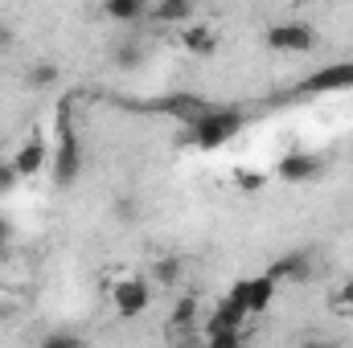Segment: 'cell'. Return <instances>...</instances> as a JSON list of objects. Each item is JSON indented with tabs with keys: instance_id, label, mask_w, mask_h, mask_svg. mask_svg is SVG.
Returning a JSON list of instances; mask_svg holds the SVG:
<instances>
[{
	"instance_id": "22",
	"label": "cell",
	"mask_w": 353,
	"mask_h": 348,
	"mask_svg": "<svg viewBox=\"0 0 353 348\" xmlns=\"http://www.w3.org/2000/svg\"><path fill=\"white\" fill-rule=\"evenodd\" d=\"M239 184H243L247 193H259V188H263V176H255V173H239Z\"/></svg>"
},
{
	"instance_id": "18",
	"label": "cell",
	"mask_w": 353,
	"mask_h": 348,
	"mask_svg": "<svg viewBox=\"0 0 353 348\" xmlns=\"http://www.w3.org/2000/svg\"><path fill=\"white\" fill-rule=\"evenodd\" d=\"M37 348H90V340L79 336V332H50Z\"/></svg>"
},
{
	"instance_id": "15",
	"label": "cell",
	"mask_w": 353,
	"mask_h": 348,
	"mask_svg": "<svg viewBox=\"0 0 353 348\" xmlns=\"http://www.w3.org/2000/svg\"><path fill=\"white\" fill-rule=\"evenodd\" d=\"M111 66H119V70L144 66V45H140V41H115V45H111Z\"/></svg>"
},
{
	"instance_id": "17",
	"label": "cell",
	"mask_w": 353,
	"mask_h": 348,
	"mask_svg": "<svg viewBox=\"0 0 353 348\" xmlns=\"http://www.w3.org/2000/svg\"><path fill=\"white\" fill-rule=\"evenodd\" d=\"M58 83V66L54 62H37V66H29V87L33 90H46Z\"/></svg>"
},
{
	"instance_id": "10",
	"label": "cell",
	"mask_w": 353,
	"mask_h": 348,
	"mask_svg": "<svg viewBox=\"0 0 353 348\" xmlns=\"http://www.w3.org/2000/svg\"><path fill=\"white\" fill-rule=\"evenodd\" d=\"M267 274H271L275 283H283V279H308V274H312V254H308V250H292V254H283V259L271 262Z\"/></svg>"
},
{
	"instance_id": "6",
	"label": "cell",
	"mask_w": 353,
	"mask_h": 348,
	"mask_svg": "<svg viewBox=\"0 0 353 348\" xmlns=\"http://www.w3.org/2000/svg\"><path fill=\"white\" fill-rule=\"evenodd\" d=\"M275 291H279V283L263 270V274H255V279H239V283L230 287V295H226V299L243 303L247 312H267V307H271V299H275Z\"/></svg>"
},
{
	"instance_id": "26",
	"label": "cell",
	"mask_w": 353,
	"mask_h": 348,
	"mask_svg": "<svg viewBox=\"0 0 353 348\" xmlns=\"http://www.w3.org/2000/svg\"><path fill=\"white\" fill-rule=\"evenodd\" d=\"M8 45H12V25L0 21V50H8Z\"/></svg>"
},
{
	"instance_id": "20",
	"label": "cell",
	"mask_w": 353,
	"mask_h": 348,
	"mask_svg": "<svg viewBox=\"0 0 353 348\" xmlns=\"http://www.w3.org/2000/svg\"><path fill=\"white\" fill-rule=\"evenodd\" d=\"M205 348H243V332H214L205 336Z\"/></svg>"
},
{
	"instance_id": "27",
	"label": "cell",
	"mask_w": 353,
	"mask_h": 348,
	"mask_svg": "<svg viewBox=\"0 0 353 348\" xmlns=\"http://www.w3.org/2000/svg\"><path fill=\"white\" fill-rule=\"evenodd\" d=\"M0 320H4V303H0Z\"/></svg>"
},
{
	"instance_id": "2",
	"label": "cell",
	"mask_w": 353,
	"mask_h": 348,
	"mask_svg": "<svg viewBox=\"0 0 353 348\" xmlns=\"http://www.w3.org/2000/svg\"><path fill=\"white\" fill-rule=\"evenodd\" d=\"M132 111H152V115H169V119H181L185 127L201 123L218 102H210L205 94H193V90H173V94H161L152 102H128Z\"/></svg>"
},
{
	"instance_id": "7",
	"label": "cell",
	"mask_w": 353,
	"mask_h": 348,
	"mask_svg": "<svg viewBox=\"0 0 353 348\" xmlns=\"http://www.w3.org/2000/svg\"><path fill=\"white\" fill-rule=\"evenodd\" d=\"M329 90H353V62H337V66H321L316 74H308L292 94H329Z\"/></svg>"
},
{
	"instance_id": "14",
	"label": "cell",
	"mask_w": 353,
	"mask_h": 348,
	"mask_svg": "<svg viewBox=\"0 0 353 348\" xmlns=\"http://www.w3.org/2000/svg\"><path fill=\"white\" fill-rule=\"evenodd\" d=\"M181 41H185V50L197 54V58H210V54L218 50V33L205 29V25H189V29L181 33Z\"/></svg>"
},
{
	"instance_id": "21",
	"label": "cell",
	"mask_w": 353,
	"mask_h": 348,
	"mask_svg": "<svg viewBox=\"0 0 353 348\" xmlns=\"http://www.w3.org/2000/svg\"><path fill=\"white\" fill-rule=\"evenodd\" d=\"M333 307H337V312H353V279H345V283L337 287V295H333Z\"/></svg>"
},
{
	"instance_id": "8",
	"label": "cell",
	"mask_w": 353,
	"mask_h": 348,
	"mask_svg": "<svg viewBox=\"0 0 353 348\" xmlns=\"http://www.w3.org/2000/svg\"><path fill=\"white\" fill-rule=\"evenodd\" d=\"M50 164V152H46V135L41 131H29L25 135V144L12 152V168L21 176H37L41 168Z\"/></svg>"
},
{
	"instance_id": "23",
	"label": "cell",
	"mask_w": 353,
	"mask_h": 348,
	"mask_svg": "<svg viewBox=\"0 0 353 348\" xmlns=\"http://www.w3.org/2000/svg\"><path fill=\"white\" fill-rule=\"evenodd\" d=\"M8 246H12V226H8V221L0 217V259L8 254Z\"/></svg>"
},
{
	"instance_id": "4",
	"label": "cell",
	"mask_w": 353,
	"mask_h": 348,
	"mask_svg": "<svg viewBox=\"0 0 353 348\" xmlns=\"http://www.w3.org/2000/svg\"><path fill=\"white\" fill-rule=\"evenodd\" d=\"M111 307H115V316L119 320H136V316H144L148 312V303H152V291H148V283L140 279V274H115L111 279Z\"/></svg>"
},
{
	"instance_id": "13",
	"label": "cell",
	"mask_w": 353,
	"mask_h": 348,
	"mask_svg": "<svg viewBox=\"0 0 353 348\" xmlns=\"http://www.w3.org/2000/svg\"><path fill=\"white\" fill-rule=\"evenodd\" d=\"M103 17L107 21H119V25H132V21H144L148 17V4L144 0H107L103 4Z\"/></svg>"
},
{
	"instance_id": "16",
	"label": "cell",
	"mask_w": 353,
	"mask_h": 348,
	"mask_svg": "<svg viewBox=\"0 0 353 348\" xmlns=\"http://www.w3.org/2000/svg\"><path fill=\"white\" fill-rule=\"evenodd\" d=\"M181 274H185V266H181V259H173V254L157 262V279H161V287H169V291H176Z\"/></svg>"
},
{
	"instance_id": "28",
	"label": "cell",
	"mask_w": 353,
	"mask_h": 348,
	"mask_svg": "<svg viewBox=\"0 0 353 348\" xmlns=\"http://www.w3.org/2000/svg\"><path fill=\"white\" fill-rule=\"evenodd\" d=\"M243 348H251V345H243Z\"/></svg>"
},
{
	"instance_id": "5",
	"label": "cell",
	"mask_w": 353,
	"mask_h": 348,
	"mask_svg": "<svg viewBox=\"0 0 353 348\" xmlns=\"http://www.w3.org/2000/svg\"><path fill=\"white\" fill-rule=\"evenodd\" d=\"M263 41H267V50H279V54H308V50L321 45L316 29L308 21H279V25L267 29Z\"/></svg>"
},
{
	"instance_id": "19",
	"label": "cell",
	"mask_w": 353,
	"mask_h": 348,
	"mask_svg": "<svg viewBox=\"0 0 353 348\" xmlns=\"http://www.w3.org/2000/svg\"><path fill=\"white\" fill-rule=\"evenodd\" d=\"M17 180H21V173L12 168V156H0V197H4V193H12V188H17Z\"/></svg>"
},
{
	"instance_id": "25",
	"label": "cell",
	"mask_w": 353,
	"mask_h": 348,
	"mask_svg": "<svg viewBox=\"0 0 353 348\" xmlns=\"http://www.w3.org/2000/svg\"><path fill=\"white\" fill-rule=\"evenodd\" d=\"M115 213H119V217H132V213H136V205H132L128 197H119V201H115Z\"/></svg>"
},
{
	"instance_id": "11",
	"label": "cell",
	"mask_w": 353,
	"mask_h": 348,
	"mask_svg": "<svg viewBox=\"0 0 353 348\" xmlns=\"http://www.w3.org/2000/svg\"><path fill=\"white\" fill-rule=\"evenodd\" d=\"M148 17L161 21V25H185V21H193V0H161V4H148Z\"/></svg>"
},
{
	"instance_id": "1",
	"label": "cell",
	"mask_w": 353,
	"mask_h": 348,
	"mask_svg": "<svg viewBox=\"0 0 353 348\" xmlns=\"http://www.w3.org/2000/svg\"><path fill=\"white\" fill-rule=\"evenodd\" d=\"M54 184L58 188H70L79 173H83V148H79V131L70 123V102L58 107V152H54Z\"/></svg>"
},
{
	"instance_id": "3",
	"label": "cell",
	"mask_w": 353,
	"mask_h": 348,
	"mask_svg": "<svg viewBox=\"0 0 353 348\" xmlns=\"http://www.w3.org/2000/svg\"><path fill=\"white\" fill-rule=\"evenodd\" d=\"M243 127H247V115H243L239 107H214V111H210L201 123H193L189 131H193V144H197V148L214 152V148L230 144Z\"/></svg>"
},
{
	"instance_id": "24",
	"label": "cell",
	"mask_w": 353,
	"mask_h": 348,
	"mask_svg": "<svg viewBox=\"0 0 353 348\" xmlns=\"http://www.w3.org/2000/svg\"><path fill=\"white\" fill-rule=\"evenodd\" d=\"M300 348H341V345H337V340H325V336H308Z\"/></svg>"
},
{
	"instance_id": "9",
	"label": "cell",
	"mask_w": 353,
	"mask_h": 348,
	"mask_svg": "<svg viewBox=\"0 0 353 348\" xmlns=\"http://www.w3.org/2000/svg\"><path fill=\"white\" fill-rule=\"evenodd\" d=\"M325 173V160L316 156V152H288L279 164H275V176L279 180H292V184H300V180H312V176Z\"/></svg>"
},
{
	"instance_id": "12",
	"label": "cell",
	"mask_w": 353,
	"mask_h": 348,
	"mask_svg": "<svg viewBox=\"0 0 353 348\" xmlns=\"http://www.w3.org/2000/svg\"><path fill=\"white\" fill-rule=\"evenodd\" d=\"M169 328H173V336L181 332H193L197 328V295L193 291H185V295H176V303H173V320H169Z\"/></svg>"
}]
</instances>
